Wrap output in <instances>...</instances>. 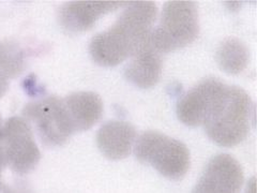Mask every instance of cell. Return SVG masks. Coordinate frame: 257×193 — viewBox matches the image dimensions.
I'll use <instances>...</instances> for the list:
<instances>
[{
	"instance_id": "2e32d148",
	"label": "cell",
	"mask_w": 257,
	"mask_h": 193,
	"mask_svg": "<svg viewBox=\"0 0 257 193\" xmlns=\"http://www.w3.org/2000/svg\"><path fill=\"white\" fill-rule=\"evenodd\" d=\"M3 119H2V115H0V172L4 167H6L5 165V161H4V157H3V147H2V141H3Z\"/></svg>"
},
{
	"instance_id": "ac0fdd59",
	"label": "cell",
	"mask_w": 257,
	"mask_h": 193,
	"mask_svg": "<svg viewBox=\"0 0 257 193\" xmlns=\"http://www.w3.org/2000/svg\"><path fill=\"white\" fill-rule=\"evenodd\" d=\"M0 191H2V182H0Z\"/></svg>"
},
{
	"instance_id": "5bb4252c",
	"label": "cell",
	"mask_w": 257,
	"mask_h": 193,
	"mask_svg": "<svg viewBox=\"0 0 257 193\" xmlns=\"http://www.w3.org/2000/svg\"><path fill=\"white\" fill-rule=\"evenodd\" d=\"M25 69V58L19 44L7 40L0 42V72L8 77L19 76Z\"/></svg>"
},
{
	"instance_id": "ba28073f",
	"label": "cell",
	"mask_w": 257,
	"mask_h": 193,
	"mask_svg": "<svg viewBox=\"0 0 257 193\" xmlns=\"http://www.w3.org/2000/svg\"><path fill=\"white\" fill-rule=\"evenodd\" d=\"M127 2H107V0H88L70 2L60 7L58 20L63 28L71 32H83L91 29L103 15L115 11Z\"/></svg>"
},
{
	"instance_id": "6da1fadb",
	"label": "cell",
	"mask_w": 257,
	"mask_h": 193,
	"mask_svg": "<svg viewBox=\"0 0 257 193\" xmlns=\"http://www.w3.org/2000/svg\"><path fill=\"white\" fill-rule=\"evenodd\" d=\"M157 15L154 2L128 3L114 25L91 39L92 59L100 66L115 67L133 57L149 40Z\"/></svg>"
},
{
	"instance_id": "9c48e42d",
	"label": "cell",
	"mask_w": 257,
	"mask_h": 193,
	"mask_svg": "<svg viewBox=\"0 0 257 193\" xmlns=\"http://www.w3.org/2000/svg\"><path fill=\"white\" fill-rule=\"evenodd\" d=\"M224 83L207 78L184 94L177 106V115L189 127L203 126L211 104Z\"/></svg>"
},
{
	"instance_id": "9a60e30c",
	"label": "cell",
	"mask_w": 257,
	"mask_h": 193,
	"mask_svg": "<svg viewBox=\"0 0 257 193\" xmlns=\"http://www.w3.org/2000/svg\"><path fill=\"white\" fill-rule=\"evenodd\" d=\"M9 88V82H8V78L0 72V98L6 93V91Z\"/></svg>"
},
{
	"instance_id": "7c38bea8",
	"label": "cell",
	"mask_w": 257,
	"mask_h": 193,
	"mask_svg": "<svg viewBox=\"0 0 257 193\" xmlns=\"http://www.w3.org/2000/svg\"><path fill=\"white\" fill-rule=\"evenodd\" d=\"M75 131H85L99 122L103 101L99 94L89 91L74 92L63 98Z\"/></svg>"
},
{
	"instance_id": "e0dca14e",
	"label": "cell",
	"mask_w": 257,
	"mask_h": 193,
	"mask_svg": "<svg viewBox=\"0 0 257 193\" xmlns=\"http://www.w3.org/2000/svg\"><path fill=\"white\" fill-rule=\"evenodd\" d=\"M245 193H255V178H252L250 183L247 184V189Z\"/></svg>"
},
{
	"instance_id": "4fadbf2b",
	"label": "cell",
	"mask_w": 257,
	"mask_h": 193,
	"mask_svg": "<svg viewBox=\"0 0 257 193\" xmlns=\"http://www.w3.org/2000/svg\"><path fill=\"white\" fill-rule=\"evenodd\" d=\"M215 58L222 70L230 74H239L247 67L250 54L242 41L229 38L220 44Z\"/></svg>"
},
{
	"instance_id": "8992f818",
	"label": "cell",
	"mask_w": 257,
	"mask_h": 193,
	"mask_svg": "<svg viewBox=\"0 0 257 193\" xmlns=\"http://www.w3.org/2000/svg\"><path fill=\"white\" fill-rule=\"evenodd\" d=\"M2 147L5 165L18 174L34 171L41 158L31 126L22 117H12L4 124Z\"/></svg>"
},
{
	"instance_id": "3957f363",
	"label": "cell",
	"mask_w": 257,
	"mask_h": 193,
	"mask_svg": "<svg viewBox=\"0 0 257 193\" xmlns=\"http://www.w3.org/2000/svg\"><path fill=\"white\" fill-rule=\"evenodd\" d=\"M199 34L197 6L189 0H172L164 7L150 43L160 54H166L194 42Z\"/></svg>"
},
{
	"instance_id": "7a4b0ae2",
	"label": "cell",
	"mask_w": 257,
	"mask_h": 193,
	"mask_svg": "<svg viewBox=\"0 0 257 193\" xmlns=\"http://www.w3.org/2000/svg\"><path fill=\"white\" fill-rule=\"evenodd\" d=\"M252 101L243 89L223 84L211 104L203 127L214 143L234 147L250 132Z\"/></svg>"
},
{
	"instance_id": "30bf717a",
	"label": "cell",
	"mask_w": 257,
	"mask_h": 193,
	"mask_svg": "<svg viewBox=\"0 0 257 193\" xmlns=\"http://www.w3.org/2000/svg\"><path fill=\"white\" fill-rule=\"evenodd\" d=\"M136 136L138 133L130 123L111 120L103 125L96 133V145L108 159L120 160L130 156Z\"/></svg>"
},
{
	"instance_id": "8fae6325",
	"label": "cell",
	"mask_w": 257,
	"mask_h": 193,
	"mask_svg": "<svg viewBox=\"0 0 257 193\" xmlns=\"http://www.w3.org/2000/svg\"><path fill=\"white\" fill-rule=\"evenodd\" d=\"M162 69L163 62L161 54L152 47L150 40H148L126 66L124 76L135 86L150 88L158 84L162 75Z\"/></svg>"
},
{
	"instance_id": "52a82bcc",
	"label": "cell",
	"mask_w": 257,
	"mask_h": 193,
	"mask_svg": "<svg viewBox=\"0 0 257 193\" xmlns=\"http://www.w3.org/2000/svg\"><path fill=\"white\" fill-rule=\"evenodd\" d=\"M243 182L240 163L231 156L221 154L210 160L192 193H239Z\"/></svg>"
},
{
	"instance_id": "277c9868",
	"label": "cell",
	"mask_w": 257,
	"mask_h": 193,
	"mask_svg": "<svg viewBox=\"0 0 257 193\" xmlns=\"http://www.w3.org/2000/svg\"><path fill=\"white\" fill-rule=\"evenodd\" d=\"M139 161L170 179H181L190 168V151L182 142L158 131L142 133L134 145Z\"/></svg>"
},
{
	"instance_id": "5b68a950",
	"label": "cell",
	"mask_w": 257,
	"mask_h": 193,
	"mask_svg": "<svg viewBox=\"0 0 257 193\" xmlns=\"http://www.w3.org/2000/svg\"><path fill=\"white\" fill-rule=\"evenodd\" d=\"M23 116L35 126L42 142L48 146H59L76 132L63 98L58 96L28 103L23 110Z\"/></svg>"
}]
</instances>
